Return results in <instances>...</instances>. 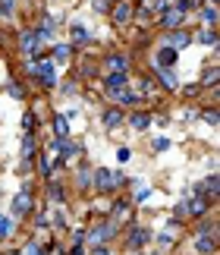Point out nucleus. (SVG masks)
<instances>
[{"label": "nucleus", "instance_id": "obj_14", "mask_svg": "<svg viewBox=\"0 0 220 255\" xmlns=\"http://www.w3.org/2000/svg\"><path fill=\"white\" fill-rule=\"evenodd\" d=\"M204 208H208V205H204L202 192H198V199H192V202H189V211H192V214H204Z\"/></svg>", "mask_w": 220, "mask_h": 255}, {"label": "nucleus", "instance_id": "obj_10", "mask_svg": "<svg viewBox=\"0 0 220 255\" xmlns=\"http://www.w3.org/2000/svg\"><path fill=\"white\" fill-rule=\"evenodd\" d=\"M186 44H189V35H186V32H173L170 48H173V51H179V48H186Z\"/></svg>", "mask_w": 220, "mask_h": 255}, {"label": "nucleus", "instance_id": "obj_5", "mask_svg": "<svg viewBox=\"0 0 220 255\" xmlns=\"http://www.w3.org/2000/svg\"><path fill=\"white\" fill-rule=\"evenodd\" d=\"M195 249L202 252V255H211V252H214V239H211L208 233H202V237L195 239Z\"/></svg>", "mask_w": 220, "mask_h": 255}, {"label": "nucleus", "instance_id": "obj_23", "mask_svg": "<svg viewBox=\"0 0 220 255\" xmlns=\"http://www.w3.org/2000/svg\"><path fill=\"white\" fill-rule=\"evenodd\" d=\"M202 16H204V19H208V22H214V19H217V10H214V6H208V10H204V13H202Z\"/></svg>", "mask_w": 220, "mask_h": 255}, {"label": "nucleus", "instance_id": "obj_19", "mask_svg": "<svg viewBox=\"0 0 220 255\" xmlns=\"http://www.w3.org/2000/svg\"><path fill=\"white\" fill-rule=\"evenodd\" d=\"M91 10H95V13H107L110 3H107V0H91Z\"/></svg>", "mask_w": 220, "mask_h": 255}, {"label": "nucleus", "instance_id": "obj_12", "mask_svg": "<svg viewBox=\"0 0 220 255\" xmlns=\"http://www.w3.org/2000/svg\"><path fill=\"white\" fill-rule=\"evenodd\" d=\"M129 16H132V10H129V6H117V10H113V19H117V25H123Z\"/></svg>", "mask_w": 220, "mask_h": 255}, {"label": "nucleus", "instance_id": "obj_4", "mask_svg": "<svg viewBox=\"0 0 220 255\" xmlns=\"http://www.w3.org/2000/svg\"><path fill=\"white\" fill-rule=\"evenodd\" d=\"M173 60H176V51H173V48H161V51H157V66H161V70H167Z\"/></svg>", "mask_w": 220, "mask_h": 255}, {"label": "nucleus", "instance_id": "obj_11", "mask_svg": "<svg viewBox=\"0 0 220 255\" xmlns=\"http://www.w3.org/2000/svg\"><path fill=\"white\" fill-rule=\"evenodd\" d=\"M132 126H135L138 132L148 129V126H151V117H148V113H135V117H132Z\"/></svg>", "mask_w": 220, "mask_h": 255}, {"label": "nucleus", "instance_id": "obj_6", "mask_svg": "<svg viewBox=\"0 0 220 255\" xmlns=\"http://www.w3.org/2000/svg\"><path fill=\"white\" fill-rule=\"evenodd\" d=\"M38 76H41V82H44V85H54V82H57V79H54V66H51L48 60L38 66Z\"/></svg>", "mask_w": 220, "mask_h": 255}, {"label": "nucleus", "instance_id": "obj_17", "mask_svg": "<svg viewBox=\"0 0 220 255\" xmlns=\"http://www.w3.org/2000/svg\"><path fill=\"white\" fill-rule=\"evenodd\" d=\"M32 151H35V142H32V136L22 139V158H32Z\"/></svg>", "mask_w": 220, "mask_h": 255}, {"label": "nucleus", "instance_id": "obj_9", "mask_svg": "<svg viewBox=\"0 0 220 255\" xmlns=\"http://www.w3.org/2000/svg\"><path fill=\"white\" fill-rule=\"evenodd\" d=\"M179 22H183V13H179V10H170V13L164 16V25H167V29H179Z\"/></svg>", "mask_w": 220, "mask_h": 255}, {"label": "nucleus", "instance_id": "obj_8", "mask_svg": "<svg viewBox=\"0 0 220 255\" xmlns=\"http://www.w3.org/2000/svg\"><path fill=\"white\" fill-rule=\"evenodd\" d=\"M126 82H129V79H126V73H110V76H107V85H110L113 91H119Z\"/></svg>", "mask_w": 220, "mask_h": 255}, {"label": "nucleus", "instance_id": "obj_27", "mask_svg": "<svg viewBox=\"0 0 220 255\" xmlns=\"http://www.w3.org/2000/svg\"><path fill=\"white\" fill-rule=\"evenodd\" d=\"M13 255H16V252H13Z\"/></svg>", "mask_w": 220, "mask_h": 255}, {"label": "nucleus", "instance_id": "obj_3", "mask_svg": "<svg viewBox=\"0 0 220 255\" xmlns=\"http://www.w3.org/2000/svg\"><path fill=\"white\" fill-rule=\"evenodd\" d=\"M35 48H38V35H35V32H22V51L25 54H29V57H35Z\"/></svg>", "mask_w": 220, "mask_h": 255}, {"label": "nucleus", "instance_id": "obj_1", "mask_svg": "<svg viewBox=\"0 0 220 255\" xmlns=\"http://www.w3.org/2000/svg\"><path fill=\"white\" fill-rule=\"evenodd\" d=\"M95 180H98V189H113V186L123 183V177H119V173H110V170H98Z\"/></svg>", "mask_w": 220, "mask_h": 255}, {"label": "nucleus", "instance_id": "obj_13", "mask_svg": "<svg viewBox=\"0 0 220 255\" xmlns=\"http://www.w3.org/2000/svg\"><path fill=\"white\" fill-rule=\"evenodd\" d=\"M54 129H57V136H60V139H66V136H69V123H66V117H57Z\"/></svg>", "mask_w": 220, "mask_h": 255}, {"label": "nucleus", "instance_id": "obj_2", "mask_svg": "<svg viewBox=\"0 0 220 255\" xmlns=\"http://www.w3.org/2000/svg\"><path fill=\"white\" fill-rule=\"evenodd\" d=\"M32 211V199L29 192H19L16 199H13V214H29Z\"/></svg>", "mask_w": 220, "mask_h": 255}, {"label": "nucleus", "instance_id": "obj_15", "mask_svg": "<svg viewBox=\"0 0 220 255\" xmlns=\"http://www.w3.org/2000/svg\"><path fill=\"white\" fill-rule=\"evenodd\" d=\"M148 239H151V233H148V230H142V227L132 233V246H142V243H148Z\"/></svg>", "mask_w": 220, "mask_h": 255}, {"label": "nucleus", "instance_id": "obj_16", "mask_svg": "<svg viewBox=\"0 0 220 255\" xmlns=\"http://www.w3.org/2000/svg\"><path fill=\"white\" fill-rule=\"evenodd\" d=\"M161 79H164V85H167V89H176V73L164 70V73H161Z\"/></svg>", "mask_w": 220, "mask_h": 255}, {"label": "nucleus", "instance_id": "obj_25", "mask_svg": "<svg viewBox=\"0 0 220 255\" xmlns=\"http://www.w3.org/2000/svg\"><path fill=\"white\" fill-rule=\"evenodd\" d=\"M204 82H208V85H214V82H217V70H208V76H204Z\"/></svg>", "mask_w": 220, "mask_h": 255}, {"label": "nucleus", "instance_id": "obj_21", "mask_svg": "<svg viewBox=\"0 0 220 255\" xmlns=\"http://www.w3.org/2000/svg\"><path fill=\"white\" fill-rule=\"evenodd\" d=\"M54 57H57V60H69V48H66V44H60V48L54 51Z\"/></svg>", "mask_w": 220, "mask_h": 255}, {"label": "nucleus", "instance_id": "obj_7", "mask_svg": "<svg viewBox=\"0 0 220 255\" xmlns=\"http://www.w3.org/2000/svg\"><path fill=\"white\" fill-rule=\"evenodd\" d=\"M107 66H110L113 73H126L129 60H126V57H119V54H113V57H107Z\"/></svg>", "mask_w": 220, "mask_h": 255}, {"label": "nucleus", "instance_id": "obj_18", "mask_svg": "<svg viewBox=\"0 0 220 255\" xmlns=\"http://www.w3.org/2000/svg\"><path fill=\"white\" fill-rule=\"evenodd\" d=\"M72 38H76V41H88V32H85V25H72Z\"/></svg>", "mask_w": 220, "mask_h": 255}, {"label": "nucleus", "instance_id": "obj_26", "mask_svg": "<svg viewBox=\"0 0 220 255\" xmlns=\"http://www.w3.org/2000/svg\"><path fill=\"white\" fill-rule=\"evenodd\" d=\"M104 123H107V126H117V123H119V113H107V120H104Z\"/></svg>", "mask_w": 220, "mask_h": 255}, {"label": "nucleus", "instance_id": "obj_24", "mask_svg": "<svg viewBox=\"0 0 220 255\" xmlns=\"http://www.w3.org/2000/svg\"><path fill=\"white\" fill-rule=\"evenodd\" d=\"M214 38H217L214 32H202V41H204V44H214Z\"/></svg>", "mask_w": 220, "mask_h": 255}, {"label": "nucleus", "instance_id": "obj_20", "mask_svg": "<svg viewBox=\"0 0 220 255\" xmlns=\"http://www.w3.org/2000/svg\"><path fill=\"white\" fill-rule=\"evenodd\" d=\"M10 233H13V224H10L6 218H0V239H3V237H10Z\"/></svg>", "mask_w": 220, "mask_h": 255}, {"label": "nucleus", "instance_id": "obj_22", "mask_svg": "<svg viewBox=\"0 0 220 255\" xmlns=\"http://www.w3.org/2000/svg\"><path fill=\"white\" fill-rule=\"evenodd\" d=\"M129 158H132V151H129V148H119V151H117V161H119V164H126Z\"/></svg>", "mask_w": 220, "mask_h": 255}]
</instances>
